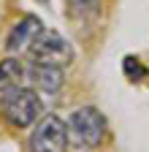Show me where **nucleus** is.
<instances>
[{
    "instance_id": "f257e3e1",
    "label": "nucleus",
    "mask_w": 149,
    "mask_h": 152,
    "mask_svg": "<svg viewBox=\"0 0 149 152\" xmlns=\"http://www.w3.org/2000/svg\"><path fill=\"white\" fill-rule=\"evenodd\" d=\"M0 111L8 125L14 128H30L41 120V111H44V103H41V95L38 90L33 87H16L6 95H0Z\"/></svg>"
},
{
    "instance_id": "f03ea898",
    "label": "nucleus",
    "mask_w": 149,
    "mask_h": 152,
    "mask_svg": "<svg viewBox=\"0 0 149 152\" xmlns=\"http://www.w3.org/2000/svg\"><path fill=\"white\" fill-rule=\"evenodd\" d=\"M68 139L79 149H95L106 139V117L95 106H79L68 120Z\"/></svg>"
},
{
    "instance_id": "7ed1b4c3",
    "label": "nucleus",
    "mask_w": 149,
    "mask_h": 152,
    "mask_svg": "<svg viewBox=\"0 0 149 152\" xmlns=\"http://www.w3.org/2000/svg\"><path fill=\"white\" fill-rule=\"evenodd\" d=\"M68 149V122H63L57 114H46L33 128L27 152H65Z\"/></svg>"
},
{
    "instance_id": "20e7f679",
    "label": "nucleus",
    "mask_w": 149,
    "mask_h": 152,
    "mask_svg": "<svg viewBox=\"0 0 149 152\" xmlns=\"http://www.w3.org/2000/svg\"><path fill=\"white\" fill-rule=\"evenodd\" d=\"M27 54H30V60H35V63H49V65H60V68L71 65L73 57H76L73 46L65 41L60 33H54V30H44L33 41V46L27 49Z\"/></svg>"
},
{
    "instance_id": "39448f33",
    "label": "nucleus",
    "mask_w": 149,
    "mask_h": 152,
    "mask_svg": "<svg viewBox=\"0 0 149 152\" xmlns=\"http://www.w3.org/2000/svg\"><path fill=\"white\" fill-rule=\"evenodd\" d=\"M65 82V68L60 65H49V63H30L27 65V87L38 90L44 95H54L63 90Z\"/></svg>"
},
{
    "instance_id": "423d86ee",
    "label": "nucleus",
    "mask_w": 149,
    "mask_h": 152,
    "mask_svg": "<svg viewBox=\"0 0 149 152\" xmlns=\"http://www.w3.org/2000/svg\"><path fill=\"white\" fill-rule=\"evenodd\" d=\"M41 33H44V22H41L38 16L27 14V16H22L19 22L11 27V33L6 35V49H8L11 54H16V52H27V49L33 46V41H35Z\"/></svg>"
},
{
    "instance_id": "0eeeda50",
    "label": "nucleus",
    "mask_w": 149,
    "mask_h": 152,
    "mask_svg": "<svg viewBox=\"0 0 149 152\" xmlns=\"http://www.w3.org/2000/svg\"><path fill=\"white\" fill-rule=\"evenodd\" d=\"M27 84V65H22L16 57H6L0 63V95H6L16 87Z\"/></svg>"
},
{
    "instance_id": "6e6552de",
    "label": "nucleus",
    "mask_w": 149,
    "mask_h": 152,
    "mask_svg": "<svg viewBox=\"0 0 149 152\" xmlns=\"http://www.w3.org/2000/svg\"><path fill=\"white\" fill-rule=\"evenodd\" d=\"M73 3H76V6H92L95 0H73Z\"/></svg>"
},
{
    "instance_id": "1a4fd4ad",
    "label": "nucleus",
    "mask_w": 149,
    "mask_h": 152,
    "mask_svg": "<svg viewBox=\"0 0 149 152\" xmlns=\"http://www.w3.org/2000/svg\"><path fill=\"white\" fill-rule=\"evenodd\" d=\"M38 3H49V0H38Z\"/></svg>"
}]
</instances>
